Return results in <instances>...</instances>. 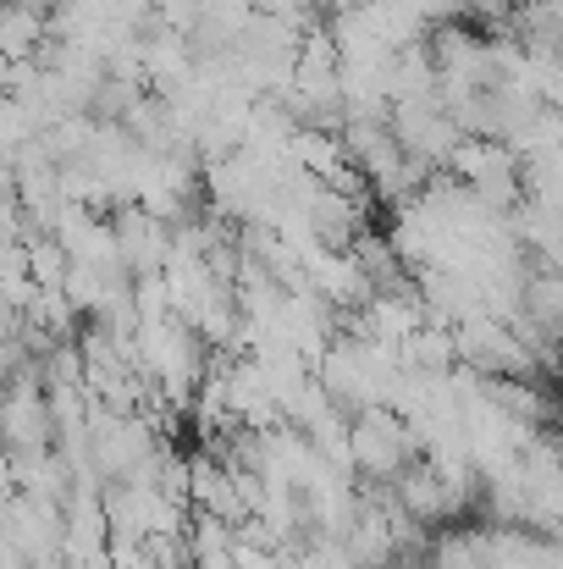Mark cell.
I'll use <instances>...</instances> for the list:
<instances>
[{"label": "cell", "mask_w": 563, "mask_h": 569, "mask_svg": "<svg viewBox=\"0 0 563 569\" xmlns=\"http://www.w3.org/2000/svg\"><path fill=\"white\" fill-rule=\"evenodd\" d=\"M398 569H420V565H398Z\"/></svg>", "instance_id": "obj_1"}]
</instances>
